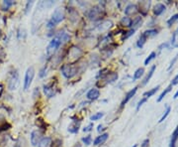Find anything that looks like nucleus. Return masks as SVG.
Here are the masks:
<instances>
[{
    "label": "nucleus",
    "instance_id": "obj_1",
    "mask_svg": "<svg viewBox=\"0 0 178 147\" xmlns=\"http://www.w3.org/2000/svg\"><path fill=\"white\" fill-rule=\"evenodd\" d=\"M61 40L59 38V35H57L52 41L50 42V44L47 47V56L48 57H52L53 55H55V53L57 51V49L61 45Z\"/></svg>",
    "mask_w": 178,
    "mask_h": 147
},
{
    "label": "nucleus",
    "instance_id": "obj_2",
    "mask_svg": "<svg viewBox=\"0 0 178 147\" xmlns=\"http://www.w3.org/2000/svg\"><path fill=\"white\" fill-rule=\"evenodd\" d=\"M20 84V78L19 74L17 71H14L10 74L9 76V81H8V88L10 91H16Z\"/></svg>",
    "mask_w": 178,
    "mask_h": 147
},
{
    "label": "nucleus",
    "instance_id": "obj_3",
    "mask_svg": "<svg viewBox=\"0 0 178 147\" xmlns=\"http://www.w3.org/2000/svg\"><path fill=\"white\" fill-rule=\"evenodd\" d=\"M78 72L77 67L72 66V65H64L61 68V73L63 75V77H65L66 79H71L73 78Z\"/></svg>",
    "mask_w": 178,
    "mask_h": 147
},
{
    "label": "nucleus",
    "instance_id": "obj_4",
    "mask_svg": "<svg viewBox=\"0 0 178 147\" xmlns=\"http://www.w3.org/2000/svg\"><path fill=\"white\" fill-rule=\"evenodd\" d=\"M34 76H35L34 68H33V67L28 68V70L26 71V74H25V79H24V90L25 91L30 88L33 80H34Z\"/></svg>",
    "mask_w": 178,
    "mask_h": 147
},
{
    "label": "nucleus",
    "instance_id": "obj_5",
    "mask_svg": "<svg viewBox=\"0 0 178 147\" xmlns=\"http://www.w3.org/2000/svg\"><path fill=\"white\" fill-rule=\"evenodd\" d=\"M104 15V10L99 6H95L92 9L89 10L87 16L90 20H98L101 18V16Z\"/></svg>",
    "mask_w": 178,
    "mask_h": 147
},
{
    "label": "nucleus",
    "instance_id": "obj_6",
    "mask_svg": "<svg viewBox=\"0 0 178 147\" xmlns=\"http://www.w3.org/2000/svg\"><path fill=\"white\" fill-rule=\"evenodd\" d=\"M82 55V51L80 50L78 47L72 46L69 49V54H68V58L71 59V62H75L80 58V56Z\"/></svg>",
    "mask_w": 178,
    "mask_h": 147
},
{
    "label": "nucleus",
    "instance_id": "obj_7",
    "mask_svg": "<svg viewBox=\"0 0 178 147\" xmlns=\"http://www.w3.org/2000/svg\"><path fill=\"white\" fill-rule=\"evenodd\" d=\"M63 18H64V14H63V12H62V10L61 8H57V9L55 10V12L53 13V16L51 20H52L55 24H59L63 20Z\"/></svg>",
    "mask_w": 178,
    "mask_h": 147
},
{
    "label": "nucleus",
    "instance_id": "obj_8",
    "mask_svg": "<svg viewBox=\"0 0 178 147\" xmlns=\"http://www.w3.org/2000/svg\"><path fill=\"white\" fill-rule=\"evenodd\" d=\"M44 93L48 97H53L55 95V86H53V83L44 86Z\"/></svg>",
    "mask_w": 178,
    "mask_h": 147
},
{
    "label": "nucleus",
    "instance_id": "obj_9",
    "mask_svg": "<svg viewBox=\"0 0 178 147\" xmlns=\"http://www.w3.org/2000/svg\"><path fill=\"white\" fill-rule=\"evenodd\" d=\"M117 79H118L117 73H110V74H107L106 76H104L100 81L104 82V83H105L104 84V86H105V84H111V83H113V82L117 81Z\"/></svg>",
    "mask_w": 178,
    "mask_h": 147
},
{
    "label": "nucleus",
    "instance_id": "obj_10",
    "mask_svg": "<svg viewBox=\"0 0 178 147\" xmlns=\"http://www.w3.org/2000/svg\"><path fill=\"white\" fill-rule=\"evenodd\" d=\"M42 139V134L39 130H35L32 132L31 134V143H32L33 146H36L39 144V142L41 141Z\"/></svg>",
    "mask_w": 178,
    "mask_h": 147
},
{
    "label": "nucleus",
    "instance_id": "obj_11",
    "mask_svg": "<svg viewBox=\"0 0 178 147\" xmlns=\"http://www.w3.org/2000/svg\"><path fill=\"white\" fill-rule=\"evenodd\" d=\"M99 97H100V92L97 88H91L86 93V97L88 99H90V101H96V99H99Z\"/></svg>",
    "mask_w": 178,
    "mask_h": 147
},
{
    "label": "nucleus",
    "instance_id": "obj_12",
    "mask_svg": "<svg viewBox=\"0 0 178 147\" xmlns=\"http://www.w3.org/2000/svg\"><path fill=\"white\" fill-rule=\"evenodd\" d=\"M137 91H138V86H136V88H134L133 90H131L130 92H129L126 95V97H125V99H123V101H122V103H121V108H124L125 105H126L127 103H128V101H130L131 99L134 97V95H136V93H137Z\"/></svg>",
    "mask_w": 178,
    "mask_h": 147
},
{
    "label": "nucleus",
    "instance_id": "obj_13",
    "mask_svg": "<svg viewBox=\"0 0 178 147\" xmlns=\"http://www.w3.org/2000/svg\"><path fill=\"white\" fill-rule=\"evenodd\" d=\"M108 133H104V134H101V135H99V136H97L96 137V139L94 140V145H101V144H103L104 142L106 141L107 139H108Z\"/></svg>",
    "mask_w": 178,
    "mask_h": 147
},
{
    "label": "nucleus",
    "instance_id": "obj_14",
    "mask_svg": "<svg viewBox=\"0 0 178 147\" xmlns=\"http://www.w3.org/2000/svg\"><path fill=\"white\" fill-rule=\"evenodd\" d=\"M52 146V138L44 137L38 144V147H51Z\"/></svg>",
    "mask_w": 178,
    "mask_h": 147
},
{
    "label": "nucleus",
    "instance_id": "obj_15",
    "mask_svg": "<svg viewBox=\"0 0 178 147\" xmlns=\"http://www.w3.org/2000/svg\"><path fill=\"white\" fill-rule=\"evenodd\" d=\"M164 11H165V6H164L162 3H157L156 5L154 6L153 13H154V15H156V16H159V15L162 14Z\"/></svg>",
    "mask_w": 178,
    "mask_h": 147
},
{
    "label": "nucleus",
    "instance_id": "obj_16",
    "mask_svg": "<svg viewBox=\"0 0 178 147\" xmlns=\"http://www.w3.org/2000/svg\"><path fill=\"white\" fill-rule=\"evenodd\" d=\"M137 12H138V7L135 4H130V5L127 6L126 9H125L126 15H133V14H136Z\"/></svg>",
    "mask_w": 178,
    "mask_h": 147
},
{
    "label": "nucleus",
    "instance_id": "obj_17",
    "mask_svg": "<svg viewBox=\"0 0 178 147\" xmlns=\"http://www.w3.org/2000/svg\"><path fill=\"white\" fill-rule=\"evenodd\" d=\"M111 27H112V22L111 21H108V20H106V21L102 22L101 24H100L99 26V30L101 31H107L108 29H110Z\"/></svg>",
    "mask_w": 178,
    "mask_h": 147
},
{
    "label": "nucleus",
    "instance_id": "obj_18",
    "mask_svg": "<svg viewBox=\"0 0 178 147\" xmlns=\"http://www.w3.org/2000/svg\"><path fill=\"white\" fill-rule=\"evenodd\" d=\"M155 69H156V66H155V65H153V66L151 67L150 71V72H148V75H146V77L144 79V82H142V84H144H144H146L148 83V81H150V78L152 77L153 73H154Z\"/></svg>",
    "mask_w": 178,
    "mask_h": 147
},
{
    "label": "nucleus",
    "instance_id": "obj_19",
    "mask_svg": "<svg viewBox=\"0 0 178 147\" xmlns=\"http://www.w3.org/2000/svg\"><path fill=\"white\" fill-rule=\"evenodd\" d=\"M178 138V126L175 128V130L173 131L172 135H171V141H170V147H175L176 144V140Z\"/></svg>",
    "mask_w": 178,
    "mask_h": 147
},
{
    "label": "nucleus",
    "instance_id": "obj_20",
    "mask_svg": "<svg viewBox=\"0 0 178 147\" xmlns=\"http://www.w3.org/2000/svg\"><path fill=\"white\" fill-rule=\"evenodd\" d=\"M132 18H130V17L126 16V17H123V18L121 19V25L124 26V27H131L132 26Z\"/></svg>",
    "mask_w": 178,
    "mask_h": 147
},
{
    "label": "nucleus",
    "instance_id": "obj_21",
    "mask_svg": "<svg viewBox=\"0 0 178 147\" xmlns=\"http://www.w3.org/2000/svg\"><path fill=\"white\" fill-rule=\"evenodd\" d=\"M171 45L173 48H178V28L177 30L173 33L172 39H171Z\"/></svg>",
    "mask_w": 178,
    "mask_h": 147
},
{
    "label": "nucleus",
    "instance_id": "obj_22",
    "mask_svg": "<svg viewBox=\"0 0 178 147\" xmlns=\"http://www.w3.org/2000/svg\"><path fill=\"white\" fill-rule=\"evenodd\" d=\"M144 68H139L137 71L134 74V78H133V81H137L138 79H141V77L142 75H144Z\"/></svg>",
    "mask_w": 178,
    "mask_h": 147
},
{
    "label": "nucleus",
    "instance_id": "obj_23",
    "mask_svg": "<svg viewBox=\"0 0 178 147\" xmlns=\"http://www.w3.org/2000/svg\"><path fill=\"white\" fill-rule=\"evenodd\" d=\"M158 88H159V86H155V88H153L152 90H150V91H148V92L144 93V97H146V99H150V97H152V95H154V93H156L157 91H158Z\"/></svg>",
    "mask_w": 178,
    "mask_h": 147
},
{
    "label": "nucleus",
    "instance_id": "obj_24",
    "mask_svg": "<svg viewBox=\"0 0 178 147\" xmlns=\"http://www.w3.org/2000/svg\"><path fill=\"white\" fill-rule=\"evenodd\" d=\"M171 88H172V86H171V84H169V86H167V88H166L165 90L163 91V92H162L161 93H160V95L158 97V99H157V101H158V102H159V101H161L162 99H163V97H165V95H167V93H168L171 91Z\"/></svg>",
    "mask_w": 178,
    "mask_h": 147
},
{
    "label": "nucleus",
    "instance_id": "obj_25",
    "mask_svg": "<svg viewBox=\"0 0 178 147\" xmlns=\"http://www.w3.org/2000/svg\"><path fill=\"white\" fill-rule=\"evenodd\" d=\"M142 22V20L141 17H137V18L134 19L132 21V26H131V27H134V30H136V29L141 25Z\"/></svg>",
    "mask_w": 178,
    "mask_h": 147
},
{
    "label": "nucleus",
    "instance_id": "obj_26",
    "mask_svg": "<svg viewBox=\"0 0 178 147\" xmlns=\"http://www.w3.org/2000/svg\"><path fill=\"white\" fill-rule=\"evenodd\" d=\"M146 36H144V34H142L141 35V37H140V39L138 40V43H137V45L139 48H142V46L144 45V43H146Z\"/></svg>",
    "mask_w": 178,
    "mask_h": 147
},
{
    "label": "nucleus",
    "instance_id": "obj_27",
    "mask_svg": "<svg viewBox=\"0 0 178 147\" xmlns=\"http://www.w3.org/2000/svg\"><path fill=\"white\" fill-rule=\"evenodd\" d=\"M14 4V2L11 1V0H7V1H3L2 2V9L3 10H8V8L10 6H12Z\"/></svg>",
    "mask_w": 178,
    "mask_h": 147
},
{
    "label": "nucleus",
    "instance_id": "obj_28",
    "mask_svg": "<svg viewBox=\"0 0 178 147\" xmlns=\"http://www.w3.org/2000/svg\"><path fill=\"white\" fill-rule=\"evenodd\" d=\"M155 57H156V54H155V52H151L150 55L148 56V57L146 58V60H144V65H146V66H148V65L150 63L151 60H153Z\"/></svg>",
    "mask_w": 178,
    "mask_h": 147
},
{
    "label": "nucleus",
    "instance_id": "obj_29",
    "mask_svg": "<svg viewBox=\"0 0 178 147\" xmlns=\"http://www.w3.org/2000/svg\"><path fill=\"white\" fill-rule=\"evenodd\" d=\"M142 34H144V36H146V39H148V37H151V36H154V35H156V34H157V31L153 29V30H148V31H146V32H144V33H142Z\"/></svg>",
    "mask_w": 178,
    "mask_h": 147
},
{
    "label": "nucleus",
    "instance_id": "obj_30",
    "mask_svg": "<svg viewBox=\"0 0 178 147\" xmlns=\"http://www.w3.org/2000/svg\"><path fill=\"white\" fill-rule=\"evenodd\" d=\"M103 116H104V112H97V113H95V114H93L92 116L90 117V119L92 120V121H95V120L102 118Z\"/></svg>",
    "mask_w": 178,
    "mask_h": 147
},
{
    "label": "nucleus",
    "instance_id": "obj_31",
    "mask_svg": "<svg viewBox=\"0 0 178 147\" xmlns=\"http://www.w3.org/2000/svg\"><path fill=\"white\" fill-rule=\"evenodd\" d=\"M170 110H171V108H170V106H167V108H166V110L164 111V114L162 115V116H161V118H160L159 122H162L164 119L166 118V117L168 116V114H169V112H170Z\"/></svg>",
    "mask_w": 178,
    "mask_h": 147
},
{
    "label": "nucleus",
    "instance_id": "obj_32",
    "mask_svg": "<svg viewBox=\"0 0 178 147\" xmlns=\"http://www.w3.org/2000/svg\"><path fill=\"white\" fill-rule=\"evenodd\" d=\"M177 19H178V14H175V15H173V16L171 17V18L169 19L168 21H167V25L169 26V27H170V26L172 25V24L174 23V22L176 21Z\"/></svg>",
    "mask_w": 178,
    "mask_h": 147
},
{
    "label": "nucleus",
    "instance_id": "obj_33",
    "mask_svg": "<svg viewBox=\"0 0 178 147\" xmlns=\"http://www.w3.org/2000/svg\"><path fill=\"white\" fill-rule=\"evenodd\" d=\"M91 140H92V138H91V135H88V136L82 138V141L84 142V144H85V145H90V144H91Z\"/></svg>",
    "mask_w": 178,
    "mask_h": 147
},
{
    "label": "nucleus",
    "instance_id": "obj_34",
    "mask_svg": "<svg viewBox=\"0 0 178 147\" xmlns=\"http://www.w3.org/2000/svg\"><path fill=\"white\" fill-rule=\"evenodd\" d=\"M68 131L71 133H76L77 131H78V125H70L69 127H68Z\"/></svg>",
    "mask_w": 178,
    "mask_h": 147
},
{
    "label": "nucleus",
    "instance_id": "obj_35",
    "mask_svg": "<svg viewBox=\"0 0 178 147\" xmlns=\"http://www.w3.org/2000/svg\"><path fill=\"white\" fill-rule=\"evenodd\" d=\"M177 58H178V54H177L176 56H175V57H174V58H173V60H172V61H171V62H170V65H169V67H168V70H170V69H171V68H172V67H173V66H174L175 62H176V61H177Z\"/></svg>",
    "mask_w": 178,
    "mask_h": 147
},
{
    "label": "nucleus",
    "instance_id": "obj_36",
    "mask_svg": "<svg viewBox=\"0 0 178 147\" xmlns=\"http://www.w3.org/2000/svg\"><path fill=\"white\" fill-rule=\"evenodd\" d=\"M93 128V123H89L87 126H85V127L83 128V131L84 132H87V131H91Z\"/></svg>",
    "mask_w": 178,
    "mask_h": 147
},
{
    "label": "nucleus",
    "instance_id": "obj_37",
    "mask_svg": "<svg viewBox=\"0 0 178 147\" xmlns=\"http://www.w3.org/2000/svg\"><path fill=\"white\" fill-rule=\"evenodd\" d=\"M146 101H148V99H146V97H144V99H142L141 101L139 102V103H138V105H137V110H139L140 108H141V106L142 105V104L144 103V102H146Z\"/></svg>",
    "mask_w": 178,
    "mask_h": 147
},
{
    "label": "nucleus",
    "instance_id": "obj_38",
    "mask_svg": "<svg viewBox=\"0 0 178 147\" xmlns=\"http://www.w3.org/2000/svg\"><path fill=\"white\" fill-rule=\"evenodd\" d=\"M134 33H135V30H134V29H132V30H130V31H128V32H127V34L124 36V39H127V38H129L130 36H132Z\"/></svg>",
    "mask_w": 178,
    "mask_h": 147
},
{
    "label": "nucleus",
    "instance_id": "obj_39",
    "mask_svg": "<svg viewBox=\"0 0 178 147\" xmlns=\"http://www.w3.org/2000/svg\"><path fill=\"white\" fill-rule=\"evenodd\" d=\"M148 145H150V139H146V140H144V142L142 143L141 147H148Z\"/></svg>",
    "mask_w": 178,
    "mask_h": 147
},
{
    "label": "nucleus",
    "instance_id": "obj_40",
    "mask_svg": "<svg viewBox=\"0 0 178 147\" xmlns=\"http://www.w3.org/2000/svg\"><path fill=\"white\" fill-rule=\"evenodd\" d=\"M178 84V74L176 76H175V78L172 80V82H171V86H174V84Z\"/></svg>",
    "mask_w": 178,
    "mask_h": 147
},
{
    "label": "nucleus",
    "instance_id": "obj_41",
    "mask_svg": "<svg viewBox=\"0 0 178 147\" xmlns=\"http://www.w3.org/2000/svg\"><path fill=\"white\" fill-rule=\"evenodd\" d=\"M55 24L53 23L52 20H50V21H49V23H48V28H50V29L53 28V27H55Z\"/></svg>",
    "mask_w": 178,
    "mask_h": 147
},
{
    "label": "nucleus",
    "instance_id": "obj_42",
    "mask_svg": "<svg viewBox=\"0 0 178 147\" xmlns=\"http://www.w3.org/2000/svg\"><path fill=\"white\" fill-rule=\"evenodd\" d=\"M33 4H34V2H33V1L28 2V3H27V9H26V13H28V11H29V7L31 8V6H32Z\"/></svg>",
    "mask_w": 178,
    "mask_h": 147
},
{
    "label": "nucleus",
    "instance_id": "obj_43",
    "mask_svg": "<svg viewBox=\"0 0 178 147\" xmlns=\"http://www.w3.org/2000/svg\"><path fill=\"white\" fill-rule=\"evenodd\" d=\"M44 71H47V69H46V67H44V68L43 69V70L41 71V74H40V77H42L43 78L44 75H46V73H44Z\"/></svg>",
    "mask_w": 178,
    "mask_h": 147
},
{
    "label": "nucleus",
    "instance_id": "obj_44",
    "mask_svg": "<svg viewBox=\"0 0 178 147\" xmlns=\"http://www.w3.org/2000/svg\"><path fill=\"white\" fill-rule=\"evenodd\" d=\"M102 129H103V126H102V125H98V128H97V130L99 131V132H100V131L102 130Z\"/></svg>",
    "mask_w": 178,
    "mask_h": 147
},
{
    "label": "nucleus",
    "instance_id": "obj_45",
    "mask_svg": "<svg viewBox=\"0 0 178 147\" xmlns=\"http://www.w3.org/2000/svg\"><path fill=\"white\" fill-rule=\"evenodd\" d=\"M2 93H3V88H2V86H0V97H1Z\"/></svg>",
    "mask_w": 178,
    "mask_h": 147
},
{
    "label": "nucleus",
    "instance_id": "obj_46",
    "mask_svg": "<svg viewBox=\"0 0 178 147\" xmlns=\"http://www.w3.org/2000/svg\"><path fill=\"white\" fill-rule=\"evenodd\" d=\"M174 97V99H177V97H178V91L176 92V93H175V95H174V97Z\"/></svg>",
    "mask_w": 178,
    "mask_h": 147
},
{
    "label": "nucleus",
    "instance_id": "obj_47",
    "mask_svg": "<svg viewBox=\"0 0 178 147\" xmlns=\"http://www.w3.org/2000/svg\"><path fill=\"white\" fill-rule=\"evenodd\" d=\"M73 147H81V146H80V144H79V143H76Z\"/></svg>",
    "mask_w": 178,
    "mask_h": 147
},
{
    "label": "nucleus",
    "instance_id": "obj_48",
    "mask_svg": "<svg viewBox=\"0 0 178 147\" xmlns=\"http://www.w3.org/2000/svg\"><path fill=\"white\" fill-rule=\"evenodd\" d=\"M15 147H20V144H19V143H17V144H16V146H15Z\"/></svg>",
    "mask_w": 178,
    "mask_h": 147
},
{
    "label": "nucleus",
    "instance_id": "obj_49",
    "mask_svg": "<svg viewBox=\"0 0 178 147\" xmlns=\"http://www.w3.org/2000/svg\"><path fill=\"white\" fill-rule=\"evenodd\" d=\"M133 147H138V145H137V144H135V145H134Z\"/></svg>",
    "mask_w": 178,
    "mask_h": 147
}]
</instances>
